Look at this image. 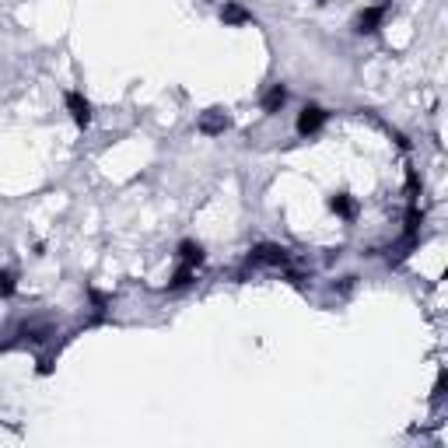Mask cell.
<instances>
[{
  "instance_id": "7a4b0ae2",
  "label": "cell",
  "mask_w": 448,
  "mask_h": 448,
  "mask_svg": "<svg viewBox=\"0 0 448 448\" xmlns=\"http://www.w3.org/2000/svg\"><path fill=\"white\" fill-rule=\"evenodd\" d=\"M389 15V4H379V8H365L361 18H357V32H379V25L385 22Z\"/></svg>"
},
{
  "instance_id": "6da1fadb",
  "label": "cell",
  "mask_w": 448,
  "mask_h": 448,
  "mask_svg": "<svg viewBox=\"0 0 448 448\" xmlns=\"http://www.w3.org/2000/svg\"><path fill=\"white\" fill-rule=\"evenodd\" d=\"M326 119H329V113H326V109H319V106H305V109L298 113V133H301V137H312V133H319V130L326 126Z\"/></svg>"
},
{
  "instance_id": "8992f818",
  "label": "cell",
  "mask_w": 448,
  "mask_h": 448,
  "mask_svg": "<svg viewBox=\"0 0 448 448\" xmlns=\"http://www.w3.org/2000/svg\"><path fill=\"white\" fill-rule=\"evenodd\" d=\"M221 18H224V25H245V22H252V15H249L242 4H235V0H224Z\"/></svg>"
},
{
  "instance_id": "277c9868",
  "label": "cell",
  "mask_w": 448,
  "mask_h": 448,
  "mask_svg": "<svg viewBox=\"0 0 448 448\" xmlns=\"http://www.w3.org/2000/svg\"><path fill=\"white\" fill-rule=\"evenodd\" d=\"M67 106H70V116L84 126L88 119H92V106H88V99L81 92H67Z\"/></svg>"
},
{
  "instance_id": "52a82bcc",
  "label": "cell",
  "mask_w": 448,
  "mask_h": 448,
  "mask_svg": "<svg viewBox=\"0 0 448 448\" xmlns=\"http://www.w3.org/2000/svg\"><path fill=\"white\" fill-rule=\"evenodd\" d=\"M329 207H333L343 221H354V217H357V204H354L350 197H333V200H329Z\"/></svg>"
},
{
  "instance_id": "3957f363",
  "label": "cell",
  "mask_w": 448,
  "mask_h": 448,
  "mask_svg": "<svg viewBox=\"0 0 448 448\" xmlns=\"http://www.w3.org/2000/svg\"><path fill=\"white\" fill-rule=\"evenodd\" d=\"M224 130H228V116H224L221 109H210V113L200 116V133L217 137V133H224Z\"/></svg>"
},
{
  "instance_id": "5b68a950",
  "label": "cell",
  "mask_w": 448,
  "mask_h": 448,
  "mask_svg": "<svg viewBox=\"0 0 448 448\" xmlns=\"http://www.w3.org/2000/svg\"><path fill=\"white\" fill-rule=\"evenodd\" d=\"M284 102H288V88L284 84H274L270 92H266V99H263V113H281L284 109Z\"/></svg>"
}]
</instances>
